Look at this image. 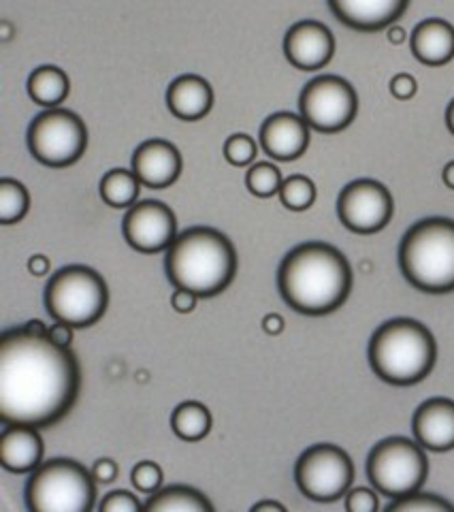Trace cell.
I'll return each instance as SVG.
<instances>
[{"label":"cell","instance_id":"ab89813d","mask_svg":"<svg viewBox=\"0 0 454 512\" xmlns=\"http://www.w3.org/2000/svg\"><path fill=\"white\" fill-rule=\"evenodd\" d=\"M386 39H388V43H393V45H403L405 41H408V32H405L403 26L393 24V26L386 28Z\"/></svg>","mask_w":454,"mask_h":512},{"label":"cell","instance_id":"52a82bcc","mask_svg":"<svg viewBox=\"0 0 454 512\" xmlns=\"http://www.w3.org/2000/svg\"><path fill=\"white\" fill-rule=\"evenodd\" d=\"M43 301L52 320L84 329L96 325L105 316L109 306V288L96 269L69 265L58 269L47 282Z\"/></svg>","mask_w":454,"mask_h":512},{"label":"cell","instance_id":"f1b7e54d","mask_svg":"<svg viewBox=\"0 0 454 512\" xmlns=\"http://www.w3.org/2000/svg\"><path fill=\"white\" fill-rule=\"evenodd\" d=\"M386 512H454V504L440 495L414 491L403 498H395L386 506Z\"/></svg>","mask_w":454,"mask_h":512},{"label":"cell","instance_id":"5b68a950","mask_svg":"<svg viewBox=\"0 0 454 512\" xmlns=\"http://www.w3.org/2000/svg\"><path fill=\"white\" fill-rule=\"evenodd\" d=\"M399 269L414 288L431 295L454 291V220H418L399 244Z\"/></svg>","mask_w":454,"mask_h":512},{"label":"cell","instance_id":"1f68e13d","mask_svg":"<svg viewBox=\"0 0 454 512\" xmlns=\"http://www.w3.org/2000/svg\"><path fill=\"white\" fill-rule=\"evenodd\" d=\"M99 510L101 512H139V510H145V504H141L137 495H133L131 491L118 489L105 495L103 502L99 504Z\"/></svg>","mask_w":454,"mask_h":512},{"label":"cell","instance_id":"2e32d148","mask_svg":"<svg viewBox=\"0 0 454 512\" xmlns=\"http://www.w3.org/2000/svg\"><path fill=\"white\" fill-rule=\"evenodd\" d=\"M310 124L301 116L290 114V111H278L269 116L258 133V143L267 156L280 163L301 158L310 148Z\"/></svg>","mask_w":454,"mask_h":512},{"label":"cell","instance_id":"60d3db41","mask_svg":"<svg viewBox=\"0 0 454 512\" xmlns=\"http://www.w3.org/2000/svg\"><path fill=\"white\" fill-rule=\"evenodd\" d=\"M252 512H265V510H273V512H286V506L280 502H273V500H263V502H256L252 508Z\"/></svg>","mask_w":454,"mask_h":512},{"label":"cell","instance_id":"7a4b0ae2","mask_svg":"<svg viewBox=\"0 0 454 512\" xmlns=\"http://www.w3.org/2000/svg\"><path fill=\"white\" fill-rule=\"evenodd\" d=\"M278 291L286 306L305 316H324L344 306L352 291V267L342 250L305 242L278 267Z\"/></svg>","mask_w":454,"mask_h":512},{"label":"cell","instance_id":"d4e9b609","mask_svg":"<svg viewBox=\"0 0 454 512\" xmlns=\"http://www.w3.org/2000/svg\"><path fill=\"white\" fill-rule=\"evenodd\" d=\"M141 186L133 169H111L101 178L99 195L113 210H128L139 201Z\"/></svg>","mask_w":454,"mask_h":512},{"label":"cell","instance_id":"9c48e42d","mask_svg":"<svg viewBox=\"0 0 454 512\" xmlns=\"http://www.w3.org/2000/svg\"><path fill=\"white\" fill-rule=\"evenodd\" d=\"M28 152L37 163L64 169L86 154L88 128L75 111L54 107L32 118L26 131Z\"/></svg>","mask_w":454,"mask_h":512},{"label":"cell","instance_id":"b9f144b4","mask_svg":"<svg viewBox=\"0 0 454 512\" xmlns=\"http://www.w3.org/2000/svg\"><path fill=\"white\" fill-rule=\"evenodd\" d=\"M24 329L32 335H47V331H50V327H47L43 320H28V323L24 325Z\"/></svg>","mask_w":454,"mask_h":512},{"label":"cell","instance_id":"7c38bea8","mask_svg":"<svg viewBox=\"0 0 454 512\" xmlns=\"http://www.w3.org/2000/svg\"><path fill=\"white\" fill-rule=\"evenodd\" d=\"M395 214L391 190L382 182L361 178L346 184L337 197V218L356 235L382 231Z\"/></svg>","mask_w":454,"mask_h":512},{"label":"cell","instance_id":"3957f363","mask_svg":"<svg viewBox=\"0 0 454 512\" xmlns=\"http://www.w3.org/2000/svg\"><path fill=\"white\" fill-rule=\"evenodd\" d=\"M237 267L233 242L212 227H192L177 233L165 252V274L171 286L201 299L222 295L233 284Z\"/></svg>","mask_w":454,"mask_h":512},{"label":"cell","instance_id":"e0dca14e","mask_svg":"<svg viewBox=\"0 0 454 512\" xmlns=\"http://www.w3.org/2000/svg\"><path fill=\"white\" fill-rule=\"evenodd\" d=\"M414 440L431 453H448L454 448V399L431 397L412 416Z\"/></svg>","mask_w":454,"mask_h":512},{"label":"cell","instance_id":"4dcf8cb0","mask_svg":"<svg viewBox=\"0 0 454 512\" xmlns=\"http://www.w3.org/2000/svg\"><path fill=\"white\" fill-rule=\"evenodd\" d=\"M131 480H133V487L139 493L154 495L156 491L162 489V480H165V474H162V468L156 461H139L131 472Z\"/></svg>","mask_w":454,"mask_h":512},{"label":"cell","instance_id":"d6986e66","mask_svg":"<svg viewBox=\"0 0 454 512\" xmlns=\"http://www.w3.org/2000/svg\"><path fill=\"white\" fill-rule=\"evenodd\" d=\"M43 438L37 427L3 425L0 431V466L11 474H30L43 463Z\"/></svg>","mask_w":454,"mask_h":512},{"label":"cell","instance_id":"ac0fdd59","mask_svg":"<svg viewBox=\"0 0 454 512\" xmlns=\"http://www.w3.org/2000/svg\"><path fill=\"white\" fill-rule=\"evenodd\" d=\"M331 13L344 26L359 32H380L397 24L410 0H327Z\"/></svg>","mask_w":454,"mask_h":512},{"label":"cell","instance_id":"ee69618b","mask_svg":"<svg viewBox=\"0 0 454 512\" xmlns=\"http://www.w3.org/2000/svg\"><path fill=\"white\" fill-rule=\"evenodd\" d=\"M13 24L9 20H3L0 22V41H11L13 37Z\"/></svg>","mask_w":454,"mask_h":512},{"label":"cell","instance_id":"5bb4252c","mask_svg":"<svg viewBox=\"0 0 454 512\" xmlns=\"http://www.w3.org/2000/svg\"><path fill=\"white\" fill-rule=\"evenodd\" d=\"M282 47L290 67L312 73L324 69L333 60L335 37L322 22L301 20L286 30Z\"/></svg>","mask_w":454,"mask_h":512},{"label":"cell","instance_id":"ffe728a7","mask_svg":"<svg viewBox=\"0 0 454 512\" xmlns=\"http://www.w3.org/2000/svg\"><path fill=\"white\" fill-rule=\"evenodd\" d=\"M165 101L177 120L199 122L214 107V88L201 75H180L169 84Z\"/></svg>","mask_w":454,"mask_h":512},{"label":"cell","instance_id":"ba28073f","mask_svg":"<svg viewBox=\"0 0 454 512\" xmlns=\"http://www.w3.org/2000/svg\"><path fill=\"white\" fill-rule=\"evenodd\" d=\"M365 470L374 489L395 500L423 489L429 474V459L425 448L416 440L391 436L371 448Z\"/></svg>","mask_w":454,"mask_h":512},{"label":"cell","instance_id":"7402d4cb","mask_svg":"<svg viewBox=\"0 0 454 512\" xmlns=\"http://www.w3.org/2000/svg\"><path fill=\"white\" fill-rule=\"evenodd\" d=\"M26 92L37 105L54 109L69 99L71 79L60 67H54V64H43V67L35 69L28 75Z\"/></svg>","mask_w":454,"mask_h":512},{"label":"cell","instance_id":"44dd1931","mask_svg":"<svg viewBox=\"0 0 454 512\" xmlns=\"http://www.w3.org/2000/svg\"><path fill=\"white\" fill-rule=\"evenodd\" d=\"M412 56L425 67H444L454 60V26L442 18H427L410 35Z\"/></svg>","mask_w":454,"mask_h":512},{"label":"cell","instance_id":"277c9868","mask_svg":"<svg viewBox=\"0 0 454 512\" xmlns=\"http://www.w3.org/2000/svg\"><path fill=\"white\" fill-rule=\"evenodd\" d=\"M367 357L380 380L393 387H412L433 372L437 342L431 329L418 320L393 318L371 335Z\"/></svg>","mask_w":454,"mask_h":512},{"label":"cell","instance_id":"d6a6232c","mask_svg":"<svg viewBox=\"0 0 454 512\" xmlns=\"http://www.w3.org/2000/svg\"><path fill=\"white\" fill-rule=\"evenodd\" d=\"M380 500L376 489L367 487H350L346 493V510L348 512H378Z\"/></svg>","mask_w":454,"mask_h":512},{"label":"cell","instance_id":"7bdbcfd3","mask_svg":"<svg viewBox=\"0 0 454 512\" xmlns=\"http://www.w3.org/2000/svg\"><path fill=\"white\" fill-rule=\"evenodd\" d=\"M442 182H444L446 188L454 190V160H450V163L444 165V169H442Z\"/></svg>","mask_w":454,"mask_h":512},{"label":"cell","instance_id":"8992f818","mask_svg":"<svg viewBox=\"0 0 454 512\" xmlns=\"http://www.w3.org/2000/svg\"><path fill=\"white\" fill-rule=\"evenodd\" d=\"M24 502L32 512H90L96 504V480L79 461L56 457L30 472Z\"/></svg>","mask_w":454,"mask_h":512},{"label":"cell","instance_id":"83f0119b","mask_svg":"<svg viewBox=\"0 0 454 512\" xmlns=\"http://www.w3.org/2000/svg\"><path fill=\"white\" fill-rule=\"evenodd\" d=\"M284 184L282 171L273 163H254L246 171V188L256 199H271Z\"/></svg>","mask_w":454,"mask_h":512},{"label":"cell","instance_id":"836d02e7","mask_svg":"<svg viewBox=\"0 0 454 512\" xmlns=\"http://www.w3.org/2000/svg\"><path fill=\"white\" fill-rule=\"evenodd\" d=\"M388 90H391L393 99L410 101L418 92V82H416V77L410 73H397V75H393L391 82H388Z\"/></svg>","mask_w":454,"mask_h":512},{"label":"cell","instance_id":"f546056e","mask_svg":"<svg viewBox=\"0 0 454 512\" xmlns=\"http://www.w3.org/2000/svg\"><path fill=\"white\" fill-rule=\"evenodd\" d=\"M258 146H261V143H256L254 137H250L246 133H235L231 137H226L224 146H222V156L231 167L243 169V167H250L256 163Z\"/></svg>","mask_w":454,"mask_h":512},{"label":"cell","instance_id":"4fadbf2b","mask_svg":"<svg viewBox=\"0 0 454 512\" xmlns=\"http://www.w3.org/2000/svg\"><path fill=\"white\" fill-rule=\"evenodd\" d=\"M122 235L141 254L167 252L177 237V218L162 201H137L124 214Z\"/></svg>","mask_w":454,"mask_h":512},{"label":"cell","instance_id":"74e56055","mask_svg":"<svg viewBox=\"0 0 454 512\" xmlns=\"http://www.w3.org/2000/svg\"><path fill=\"white\" fill-rule=\"evenodd\" d=\"M26 265H28V271H30V274H32V276H37V278L47 276V274H50V269H52V261L47 259L45 254H32Z\"/></svg>","mask_w":454,"mask_h":512},{"label":"cell","instance_id":"4316f807","mask_svg":"<svg viewBox=\"0 0 454 512\" xmlns=\"http://www.w3.org/2000/svg\"><path fill=\"white\" fill-rule=\"evenodd\" d=\"M316 197H318L316 184L307 178V175H301V173H295L290 175V178H286L278 192L280 203L290 212H307L316 203Z\"/></svg>","mask_w":454,"mask_h":512},{"label":"cell","instance_id":"d590c367","mask_svg":"<svg viewBox=\"0 0 454 512\" xmlns=\"http://www.w3.org/2000/svg\"><path fill=\"white\" fill-rule=\"evenodd\" d=\"M199 299H201L199 295L184 291V288H175L173 295H171V308L177 314H190V312H194V308H197Z\"/></svg>","mask_w":454,"mask_h":512},{"label":"cell","instance_id":"f35d334b","mask_svg":"<svg viewBox=\"0 0 454 512\" xmlns=\"http://www.w3.org/2000/svg\"><path fill=\"white\" fill-rule=\"evenodd\" d=\"M261 327H263V331H265L267 335H280V333H284V329H286V320H284V316L278 314V312H269V314L263 316Z\"/></svg>","mask_w":454,"mask_h":512},{"label":"cell","instance_id":"e575fe53","mask_svg":"<svg viewBox=\"0 0 454 512\" xmlns=\"http://www.w3.org/2000/svg\"><path fill=\"white\" fill-rule=\"evenodd\" d=\"M92 476H94V480L96 483H103V485H109V483H113V480L118 478V474H120V466L113 459H109V457H103V459H96L94 461V466H92Z\"/></svg>","mask_w":454,"mask_h":512},{"label":"cell","instance_id":"6da1fadb","mask_svg":"<svg viewBox=\"0 0 454 512\" xmlns=\"http://www.w3.org/2000/svg\"><path fill=\"white\" fill-rule=\"evenodd\" d=\"M81 367L69 346L24 327L0 335V423L52 427L75 406Z\"/></svg>","mask_w":454,"mask_h":512},{"label":"cell","instance_id":"cb8c5ba5","mask_svg":"<svg viewBox=\"0 0 454 512\" xmlns=\"http://www.w3.org/2000/svg\"><path fill=\"white\" fill-rule=\"evenodd\" d=\"M214 419L209 408L201 402H182L171 412V429L173 434L184 442H201L212 431Z\"/></svg>","mask_w":454,"mask_h":512},{"label":"cell","instance_id":"f6af8a7d","mask_svg":"<svg viewBox=\"0 0 454 512\" xmlns=\"http://www.w3.org/2000/svg\"><path fill=\"white\" fill-rule=\"evenodd\" d=\"M446 128L450 131V135L454 137V99L448 103V107H446Z\"/></svg>","mask_w":454,"mask_h":512},{"label":"cell","instance_id":"8d00e7d4","mask_svg":"<svg viewBox=\"0 0 454 512\" xmlns=\"http://www.w3.org/2000/svg\"><path fill=\"white\" fill-rule=\"evenodd\" d=\"M73 329L71 325L67 323H60V320H54V325H50V331H47V335H50V340L60 344V346H69L71 348V342H73Z\"/></svg>","mask_w":454,"mask_h":512},{"label":"cell","instance_id":"30bf717a","mask_svg":"<svg viewBox=\"0 0 454 512\" xmlns=\"http://www.w3.org/2000/svg\"><path fill=\"white\" fill-rule=\"evenodd\" d=\"M359 114V94L348 79L320 75L307 82L299 94V116L324 135L342 133Z\"/></svg>","mask_w":454,"mask_h":512},{"label":"cell","instance_id":"9a60e30c","mask_svg":"<svg viewBox=\"0 0 454 512\" xmlns=\"http://www.w3.org/2000/svg\"><path fill=\"white\" fill-rule=\"evenodd\" d=\"M131 169L145 188L165 190L180 180L184 158L171 141L148 139L133 152Z\"/></svg>","mask_w":454,"mask_h":512},{"label":"cell","instance_id":"603a6c76","mask_svg":"<svg viewBox=\"0 0 454 512\" xmlns=\"http://www.w3.org/2000/svg\"><path fill=\"white\" fill-rule=\"evenodd\" d=\"M148 512H214V504L207 500V495L186 487V485H171L148 495L145 502Z\"/></svg>","mask_w":454,"mask_h":512},{"label":"cell","instance_id":"8fae6325","mask_svg":"<svg viewBox=\"0 0 454 512\" xmlns=\"http://www.w3.org/2000/svg\"><path fill=\"white\" fill-rule=\"evenodd\" d=\"M354 480L350 455L335 444H314L301 453L295 466V483L307 500L335 502L346 498Z\"/></svg>","mask_w":454,"mask_h":512},{"label":"cell","instance_id":"484cf974","mask_svg":"<svg viewBox=\"0 0 454 512\" xmlns=\"http://www.w3.org/2000/svg\"><path fill=\"white\" fill-rule=\"evenodd\" d=\"M30 210V192L13 178L0 180V224H18Z\"/></svg>","mask_w":454,"mask_h":512}]
</instances>
